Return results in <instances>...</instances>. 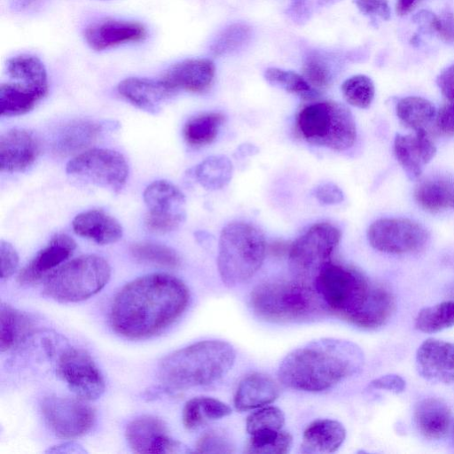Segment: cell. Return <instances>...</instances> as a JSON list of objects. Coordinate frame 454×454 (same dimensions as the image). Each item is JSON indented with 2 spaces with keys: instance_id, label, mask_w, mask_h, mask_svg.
Masks as SVG:
<instances>
[{
  "instance_id": "6da1fadb",
  "label": "cell",
  "mask_w": 454,
  "mask_h": 454,
  "mask_svg": "<svg viewBox=\"0 0 454 454\" xmlns=\"http://www.w3.org/2000/svg\"><path fill=\"white\" fill-rule=\"evenodd\" d=\"M189 298V290L180 279L164 273L145 275L116 294L110 323L126 338H148L172 325L186 309Z\"/></svg>"
},
{
  "instance_id": "7a4b0ae2",
  "label": "cell",
  "mask_w": 454,
  "mask_h": 454,
  "mask_svg": "<svg viewBox=\"0 0 454 454\" xmlns=\"http://www.w3.org/2000/svg\"><path fill=\"white\" fill-rule=\"evenodd\" d=\"M329 312L361 328L386 323L394 309L391 293L356 268L328 262L313 281Z\"/></svg>"
},
{
  "instance_id": "3957f363",
  "label": "cell",
  "mask_w": 454,
  "mask_h": 454,
  "mask_svg": "<svg viewBox=\"0 0 454 454\" xmlns=\"http://www.w3.org/2000/svg\"><path fill=\"white\" fill-rule=\"evenodd\" d=\"M364 354L355 343L340 339L312 340L290 352L281 362L278 377L286 387L320 392L356 374Z\"/></svg>"
},
{
  "instance_id": "277c9868",
  "label": "cell",
  "mask_w": 454,
  "mask_h": 454,
  "mask_svg": "<svg viewBox=\"0 0 454 454\" xmlns=\"http://www.w3.org/2000/svg\"><path fill=\"white\" fill-rule=\"evenodd\" d=\"M235 359V349L229 342L201 340L165 356L158 374L163 384L176 389L207 386L222 379Z\"/></svg>"
},
{
  "instance_id": "5b68a950",
  "label": "cell",
  "mask_w": 454,
  "mask_h": 454,
  "mask_svg": "<svg viewBox=\"0 0 454 454\" xmlns=\"http://www.w3.org/2000/svg\"><path fill=\"white\" fill-rule=\"evenodd\" d=\"M249 305L258 318L278 324L315 321L329 312L315 286L297 278L258 284L250 294Z\"/></svg>"
},
{
  "instance_id": "8992f818",
  "label": "cell",
  "mask_w": 454,
  "mask_h": 454,
  "mask_svg": "<svg viewBox=\"0 0 454 454\" xmlns=\"http://www.w3.org/2000/svg\"><path fill=\"white\" fill-rule=\"evenodd\" d=\"M266 254V241L254 225L236 221L221 231L217 267L223 283L233 287L249 280L261 268Z\"/></svg>"
},
{
  "instance_id": "52a82bcc",
  "label": "cell",
  "mask_w": 454,
  "mask_h": 454,
  "mask_svg": "<svg viewBox=\"0 0 454 454\" xmlns=\"http://www.w3.org/2000/svg\"><path fill=\"white\" fill-rule=\"evenodd\" d=\"M295 123L299 135L306 142L334 151L350 148L356 138L352 113L335 101H318L303 106Z\"/></svg>"
},
{
  "instance_id": "ba28073f",
  "label": "cell",
  "mask_w": 454,
  "mask_h": 454,
  "mask_svg": "<svg viewBox=\"0 0 454 454\" xmlns=\"http://www.w3.org/2000/svg\"><path fill=\"white\" fill-rule=\"evenodd\" d=\"M107 261L96 254L74 258L51 271L43 293L59 302H77L98 294L109 281Z\"/></svg>"
},
{
  "instance_id": "9c48e42d",
  "label": "cell",
  "mask_w": 454,
  "mask_h": 454,
  "mask_svg": "<svg viewBox=\"0 0 454 454\" xmlns=\"http://www.w3.org/2000/svg\"><path fill=\"white\" fill-rule=\"evenodd\" d=\"M340 239V229L330 223L310 226L291 244L288 259L294 277L313 283L319 271L332 261Z\"/></svg>"
},
{
  "instance_id": "30bf717a",
  "label": "cell",
  "mask_w": 454,
  "mask_h": 454,
  "mask_svg": "<svg viewBox=\"0 0 454 454\" xmlns=\"http://www.w3.org/2000/svg\"><path fill=\"white\" fill-rule=\"evenodd\" d=\"M67 175L83 183L119 192L127 182L128 163L120 153L94 148L76 155L68 161Z\"/></svg>"
},
{
  "instance_id": "8fae6325",
  "label": "cell",
  "mask_w": 454,
  "mask_h": 454,
  "mask_svg": "<svg viewBox=\"0 0 454 454\" xmlns=\"http://www.w3.org/2000/svg\"><path fill=\"white\" fill-rule=\"evenodd\" d=\"M370 245L378 251L402 254L420 250L428 239L427 231L407 218H381L367 231Z\"/></svg>"
},
{
  "instance_id": "7c38bea8",
  "label": "cell",
  "mask_w": 454,
  "mask_h": 454,
  "mask_svg": "<svg viewBox=\"0 0 454 454\" xmlns=\"http://www.w3.org/2000/svg\"><path fill=\"white\" fill-rule=\"evenodd\" d=\"M41 411L50 429L62 439L82 436L95 420L93 409L81 398L49 395L43 399Z\"/></svg>"
},
{
  "instance_id": "4fadbf2b",
  "label": "cell",
  "mask_w": 454,
  "mask_h": 454,
  "mask_svg": "<svg viewBox=\"0 0 454 454\" xmlns=\"http://www.w3.org/2000/svg\"><path fill=\"white\" fill-rule=\"evenodd\" d=\"M57 373L81 399L95 400L105 391L104 378L90 356L71 348L59 356Z\"/></svg>"
},
{
  "instance_id": "5bb4252c",
  "label": "cell",
  "mask_w": 454,
  "mask_h": 454,
  "mask_svg": "<svg viewBox=\"0 0 454 454\" xmlns=\"http://www.w3.org/2000/svg\"><path fill=\"white\" fill-rule=\"evenodd\" d=\"M168 433L167 426L160 419L144 415L128 425L126 438L130 448L137 453L183 451L181 443L172 439Z\"/></svg>"
},
{
  "instance_id": "9a60e30c",
  "label": "cell",
  "mask_w": 454,
  "mask_h": 454,
  "mask_svg": "<svg viewBox=\"0 0 454 454\" xmlns=\"http://www.w3.org/2000/svg\"><path fill=\"white\" fill-rule=\"evenodd\" d=\"M145 36L146 29L143 24L114 19L94 22L84 32L88 45L98 51L143 41Z\"/></svg>"
},
{
  "instance_id": "2e32d148",
  "label": "cell",
  "mask_w": 454,
  "mask_h": 454,
  "mask_svg": "<svg viewBox=\"0 0 454 454\" xmlns=\"http://www.w3.org/2000/svg\"><path fill=\"white\" fill-rule=\"evenodd\" d=\"M39 153V140L31 131L13 129L0 137L1 171H23L35 161Z\"/></svg>"
},
{
  "instance_id": "e0dca14e",
  "label": "cell",
  "mask_w": 454,
  "mask_h": 454,
  "mask_svg": "<svg viewBox=\"0 0 454 454\" xmlns=\"http://www.w3.org/2000/svg\"><path fill=\"white\" fill-rule=\"evenodd\" d=\"M416 365L419 374L429 381H454V343L426 340L417 350Z\"/></svg>"
},
{
  "instance_id": "ac0fdd59",
  "label": "cell",
  "mask_w": 454,
  "mask_h": 454,
  "mask_svg": "<svg viewBox=\"0 0 454 454\" xmlns=\"http://www.w3.org/2000/svg\"><path fill=\"white\" fill-rule=\"evenodd\" d=\"M215 70L208 59H187L169 67L161 79L176 93L180 90L202 93L210 88Z\"/></svg>"
},
{
  "instance_id": "d6986e66",
  "label": "cell",
  "mask_w": 454,
  "mask_h": 454,
  "mask_svg": "<svg viewBox=\"0 0 454 454\" xmlns=\"http://www.w3.org/2000/svg\"><path fill=\"white\" fill-rule=\"evenodd\" d=\"M394 153L411 179L418 178L424 167L434 158L436 148L425 129L414 134H397L394 141Z\"/></svg>"
},
{
  "instance_id": "ffe728a7",
  "label": "cell",
  "mask_w": 454,
  "mask_h": 454,
  "mask_svg": "<svg viewBox=\"0 0 454 454\" xmlns=\"http://www.w3.org/2000/svg\"><path fill=\"white\" fill-rule=\"evenodd\" d=\"M76 243L67 234H56L43 249L20 270V284H34L65 262L74 251ZM53 271V270H52Z\"/></svg>"
},
{
  "instance_id": "44dd1931",
  "label": "cell",
  "mask_w": 454,
  "mask_h": 454,
  "mask_svg": "<svg viewBox=\"0 0 454 454\" xmlns=\"http://www.w3.org/2000/svg\"><path fill=\"white\" fill-rule=\"evenodd\" d=\"M118 92L141 110L156 114L176 92L160 78L129 77L118 85Z\"/></svg>"
},
{
  "instance_id": "7402d4cb",
  "label": "cell",
  "mask_w": 454,
  "mask_h": 454,
  "mask_svg": "<svg viewBox=\"0 0 454 454\" xmlns=\"http://www.w3.org/2000/svg\"><path fill=\"white\" fill-rule=\"evenodd\" d=\"M74 232L100 245L118 241L123 233L121 223L103 210L92 209L77 215L72 223Z\"/></svg>"
},
{
  "instance_id": "603a6c76",
  "label": "cell",
  "mask_w": 454,
  "mask_h": 454,
  "mask_svg": "<svg viewBox=\"0 0 454 454\" xmlns=\"http://www.w3.org/2000/svg\"><path fill=\"white\" fill-rule=\"evenodd\" d=\"M278 395V387L270 376L254 372L239 383L234 395V406L239 411L261 408L274 402Z\"/></svg>"
},
{
  "instance_id": "cb8c5ba5",
  "label": "cell",
  "mask_w": 454,
  "mask_h": 454,
  "mask_svg": "<svg viewBox=\"0 0 454 454\" xmlns=\"http://www.w3.org/2000/svg\"><path fill=\"white\" fill-rule=\"evenodd\" d=\"M144 200L148 214L169 216L184 221L185 197L173 184L157 180L150 184L144 192Z\"/></svg>"
},
{
  "instance_id": "d4e9b609",
  "label": "cell",
  "mask_w": 454,
  "mask_h": 454,
  "mask_svg": "<svg viewBox=\"0 0 454 454\" xmlns=\"http://www.w3.org/2000/svg\"><path fill=\"white\" fill-rule=\"evenodd\" d=\"M346 437L344 426L334 419H317L303 432L301 452L331 453L336 451Z\"/></svg>"
},
{
  "instance_id": "484cf974",
  "label": "cell",
  "mask_w": 454,
  "mask_h": 454,
  "mask_svg": "<svg viewBox=\"0 0 454 454\" xmlns=\"http://www.w3.org/2000/svg\"><path fill=\"white\" fill-rule=\"evenodd\" d=\"M414 421L425 437L441 439L449 431L451 411L443 401L434 397L425 398L415 405Z\"/></svg>"
},
{
  "instance_id": "4316f807",
  "label": "cell",
  "mask_w": 454,
  "mask_h": 454,
  "mask_svg": "<svg viewBox=\"0 0 454 454\" xmlns=\"http://www.w3.org/2000/svg\"><path fill=\"white\" fill-rule=\"evenodd\" d=\"M418 204L430 212L454 208V180L445 176L427 177L415 187Z\"/></svg>"
},
{
  "instance_id": "83f0119b",
  "label": "cell",
  "mask_w": 454,
  "mask_h": 454,
  "mask_svg": "<svg viewBox=\"0 0 454 454\" xmlns=\"http://www.w3.org/2000/svg\"><path fill=\"white\" fill-rule=\"evenodd\" d=\"M102 130V124L94 121H71L59 129L53 147L61 155L77 153L93 144Z\"/></svg>"
},
{
  "instance_id": "f1b7e54d",
  "label": "cell",
  "mask_w": 454,
  "mask_h": 454,
  "mask_svg": "<svg viewBox=\"0 0 454 454\" xmlns=\"http://www.w3.org/2000/svg\"><path fill=\"white\" fill-rule=\"evenodd\" d=\"M6 70L12 82L29 88L43 97L47 94V72L37 57L29 54L14 56L8 59Z\"/></svg>"
},
{
  "instance_id": "f546056e",
  "label": "cell",
  "mask_w": 454,
  "mask_h": 454,
  "mask_svg": "<svg viewBox=\"0 0 454 454\" xmlns=\"http://www.w3.org/2000/svg\"><path fill=\"white\" fill-rule=\"evenodd\" d=\"M231 413V409L218 399L197 396L186 402L183 410V424L189 430Z\"/></svg>"
},
{
  "instance_id": "4dcf8cb0",
  "label": "cell",
  "mask_w": 454,
  "mask_h": 454,
  "mask_svg": "<svg viewBox=\"0 0 454 454\" xmlns=\"http://www.w3.org/2000/svg\"><path fill=\"white\" fill-rule=\"evenodd\" d=\"M43 98L36 91L11 82L0 86V113L3 116H17L31 111Z\"/></svg>"
},
{
  "instance_id": "1f68e13d",
  "label": "cell",
  "mask_w": 454,
  "mask_h": 454,
  "mask_svg": "<svg viewBox=\"0 0 454 454\" xmlns=\"http://www.w3.org/2000/svg\"><path fill=\"white\" fill-rule=\"evenodd\" d=\"M232 163L223 155L210 156L198 164L194 176L198 183L207 190H219L226 186L232 176Z\"/></svg>"
},
{
  "instance_id": "d6a6232c",
  "label": "cell",
  "mask_w": 454,
  "mask_h": 454,
  "mask_svg": "<svg viewBox=\"0 0 454 454\" xmlns=\"http://www.w3.org/2000/svg\"><path fill=\"white\" fill-rule=\"evenodd\" d=\"M29 318L7 304L0 309V348L8 350L17 345L30 331Z\"/></svg>"
},
{
  "instance_id": "836d02e7",
  "label": "cell",
  "mask_w": 454,
  "mask_h": 454,
  "mask_svg": "<svg viewBox=\"0 0 454 454\" xmlns=\"http://www.w3.org/2000/svg\"><path fill=\"white\" fill-rule=\"evenodd\" d=\"M224 121L220 113H203L192 117L184 127L185 141L193 146L211 144L216 137L219 129Z\"/></svg>"
},
{
  "instance_id": "e575fe53",
  "label": "cell",
  "mask_w": 454,
  "mask_h": 454,
  "mask_svg": "<svg viewBox=\"0 0 454 454\" xmlns=\"http://www.w3.org/2000/svg\"><path fill=\"white\" fill-rule=\"evenodd\" d=\"M396 114L406 127L418 130L425 129L432 121L435 108L427 99L411 96L398 101Z\"/></svg>"
},
{
  "instance_id": "d590c367",
  "label": "cell",
  "mask_w": 454,
  "mask_h": 454,
  "mask_svg": "<svg viewBox=\"0 0 454 454\" xmlns=\"http://www.w3.org/2000/svg\"><path fill=\"white\" fill-rule=\"evenodd\" d=\"M454 326V301H446L419 310L415 327L425 333H433Z\"/></svg>"
},
{
  "instance_id": "8d00e7d4",
  "label": "cell",
  "mask_w": 454,
  "mask_h": 454,
  "mask_svg": "<svg viewBox=\"0 0 454 454\" xmlns=\"http://www.w3.org/2000/svg\"><path fill=\"white\" fill-rule=\"evenodd\" d=\"M292 435L281 430H263L250 434L244 452L253 454H286L292 445Z\"/></svg>"
},
{
  "instance_id": "74e56055",
  "label": "cell",
  "mask_w": 454,
  "mask_h": 454,
  "mask_svg": "<svg viewBox=\"0 0 454 454\" xmlns=\"http://www.w3.org/2000/svg\"><path fill=\"white\" fill-rule=\"evenodd\" d=\"M252 37V28L245 23L226 27L215 39L211 52L215 56L228 55L242 49Z\"/></svg>"
},
{
  "instance_id": "f35d334b",
  "label": "cell",
  "mask_w": 454,
  "mask_h": 454,
  "mask_svg": "<svg viewBox=\"0 0 454 454\" xmlns=\"http://www.w3.org/2000/svg\"><path fill=\"white\" fill-rule=\"evenodd\" d=\"M264 77L271 85L287 92L297 94L306 99L313 98L318 93L303 76L294 71L270 67L265 70Z\"/></svg>"
},
{
  "instance_id": "ab89813d",
  "label": "cell",
  "mask_w": 454,
  "mask_h": 454,
  "mask_svg": "<svg viewBox=\"0 0 454 454\" xmlns=\"http://www.w3.org/2000/svg\"><path fill=\"white\" fill-rule=\"evenodd\" d=\"M302 72L308 83L317 91L328 88L333 77L330 59L318 51L306 57Z\"/></svg>"
},
{
  "instance_id": "60d3db41",
  "label": "cell",
  "mask_w": 454,
  "mask_h": 454,
  "mask_svg": "<svg viewBox=\"0 0 454 454\" xmlns=\"http://www.w3.org/2000/svg\"><path fill=\"white\" fill-rule=\"evenodd\" d=\"M132 255L139 261L166 267H176L179 257L172 248L153 242H137L130 247Z\"/></svg>"
},
{
  "instance_id": "b9f144b4",
  "label": "cell",
  "mask_w": 454,
  "mask_h": 454,
  "mask_svg": "<svg viewBox=\"0 0 454 454\" xmlns=\"http://www.w3.org/2000/svg\"><path fill=\"white\" fill-rule=\"evenodd\" d=\"M341 91L346 101L351 106L367 108L373 100L375 89L371 78L357 74L342 83Z\"/></svg>"
},
{
  "instance_id": "7bdbcfd3",
  "label": "cell",
  "mask_w": 454,
  "mask_h": 454,
  "mask_svg": "<svg viewBox=\"0 0 454 454\" xmlns=\"http://www.w3.org/2000/svg\"><path fill=\"white\" fill-rule=\"evenodd\" d=\"M285 424L283 411L275 406H268L251 413L246 421L249 434L263 430H281Z\"/></svg>"
},
{
  "instance_id": "ee69618b",
  "label": "cell",
  "mask_w": 454,
  "mask_h": 454,
  "mask_svg": "<svg viewBox=\"0 0 454 454\" xmlns=\"http://www.w3.org/2000/svg\"><path fill=\"white\" fill-rule=\"evenodd\" d=\"M196 451L200 453H232L234 447L223 433L208 431L198 440Z\"/></svg>"
},
{
  "instance_id": "f6af8a7d",
  "label": "cell",
  "mask_w": 454,
  "mask_h": 454,
  "mask_svg": "<svg viewBox=\"0 0 454 454\" xmlns=\"http://www.w3.org/2000/svg\"><path fill=\"white\" fill-rule=\"evenodd\" d=\"M0 261L1 278L11 277L18 267L19 256L12 245L4 240H1L0 243Z\"/></svg>"
},
{
  "instance_id": "bcb514c9",
  "label": "cell",
  "mask_w": 454,
  "mask_h": 454,
  "mask_svg": "<svg viewBox=\"0 0 454 454\" xmlns=\"http://www.w3.org/2000/svg\"><path fill=\"white\" fill-rule=\"evenodd\" d=\"M314 196L320 203L325 205L338 204L344 199L340 188L331 182L318 184L314 190Z\"/></svg>"
},
{
  "instance_id": "7dc6e473",
  "label": "cell",
  "mask_w": 454,
  "mask_h": 454,
  "mask_svg": "<svg viewBox=\"0 0 454 454\" xmlns=\"http://www.w3.org/2000/svg\"><path fill=\"white\" fill-rule=\"evenodd\" d=\"M354 3L366 15L380 17L385 20L390 18L387 0H354Z\"/></svg>"
},
{
  "instance_id": "c3c4849f",
  "label": "cell",
  "mask_w": 454,
  "mask_h": 454,
  "mask_svg": "<svg viewBox=\"0 0 454 454\" xmlns=\"http://www.w3.org/2000/svg\"><path fill=\"white\" fill-rule=\"evenodd\" d=\"M369 388L384 389L399 394L404 391L405 381L397 374H387L373 380L369 384Z\"/></svg>"
},
{
  "instance_id": "681fc988",
  "label": "cell",
  "mask_w": 454,
  "mask_h": 454,
  "mask_svg": "<svg viewBox=\"0 0 454 454\" xmlns=\"http://www.w3.org/2000/svg\"><path fill=\"white\" fill-rule=\"evenodd\" d=\"M289 19L298 25L306 23L311 15V7L309 0H293L286 10Z\"/></svg>"
},
{
  "instance_id": "f907efd6",
  "label": "cell",
  "mask_w": 454,
  "mask_h": 454,
  "mask_svg": "<svg viewBox=\"0 0 454 454\" xmlns=\"http://www.w3.org/2000/svg\"><path fill=\"white\" fill-rule=\"evenodd\" d=\"M437 85L442 94L450 101L454 100V63L441 72L437 77Z\"/></svg>"
},
{
  "instance_id": "816d5d0a",
  "label": "cell",
  "mask_w": 454,
  "mask_h": 454,
  "mask_svg": "<svg viewBox=\"0 0 454 454\" xmlns=\"http://www.w3.org/2000/svg\"><path fill=\"white\" fill-rule=\"evenodd\" d=\"M437 128L445 133H454V100L444 106L438 113Z\"/></svg>"
},
{
  "instance_id": "f5cc1de1",
  "label": "cell",
  "mask_w": 454,
  "mask_h": 454,
  "mask_svg": "<svg viewBox=\"0 0 454 454\" xmlns=\"http://www.w3.org/2000/svg\"><path fill=\"white\" fill-rule=\"evenodd\" d=\"M413 20L424 33H437L440 27V18L428 11L418 12Z\"/></svg>"
},
{
  "instance_id": "db71d44e",
  "label": "cell",
  "mask_w": 454,
  "mask_h": 454,
  "mask_svg": "<svg viewBox=\"0 0 454 454\" xmlns=\"http://www.w3.org/2000/svg\"><path fill=\"white\" fill-rule=\"evenodd\" d=\"M437 34L445 42L454 43V14L446 12L440 17Z\"/></svg>"
},
{
  "instance_id": "11a10c76",
  "label": "cell",
  "mask_w": 454,
  "mask_h": 454,
  "mask_svg": "<svg viewBox=\"0 0 454 454\" xmlns=\"http://www.w3.org/2000/svg\"><path fill=\"white\" fill-rule=\"evenodd\" d=\"M419 0H396L395 10L399 15H406L417 5Z\"/></svg>"
},
{
  "instance_id": "9f6ffc18",
  "label": "cell",
  "mask_w": 454,
  "mask_h": 454,
  "mask_svg": "<svg viewBox=\"0 0 454 454\" xmlns=\"http://www.w3.org/2000/svg\"><path fill=\"white\" fill-rule=\"evenodd\" d=\"M340 0H318V5L325 6L329 4H333Z\"/></svg>"
}]
</instances>
